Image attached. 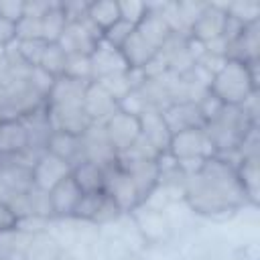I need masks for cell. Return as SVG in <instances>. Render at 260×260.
Returning a JSON list of instances; mask_svg holds the SVG:
<instances>
[{
    "instance_id": "1",
    "label": "cell",
    "mask_w": 260,
    "mask_h": 260,
    "mask_svg": "<svg viewBox=\"0 0 260 260\" xmlns=\"http://www.w3.org/2000/svg\"><path fill=\"white\" fill-rule=\"evenodd\" d=\"M183 201L193 213L205 217H225L248 205L236 173V162L223 156L203 160L187 175Z\"/></svg>"
},
{
    "instance_id": "2",
    "label": "cell",
    "mask_w": 260,
    "mask_h": 260,
    "mask_svg": "<svg viewBox=\"0 0 260 260\" xmlns=\"http://www.w3.org/2000/svg\"><path fill=\"white\" fill-rule=\"evenodd\" d=\"M203 128L211 140L215 156H223V158L236 162L238 148L242 146L246 136L254 128H258V122H254L242 106H221L205 122Z\"/></svg>"
},
{
    "instance_id": "3",
    "label": "cell",
    "mask_w": 260,
    "mask_h": 260,
    "mask_svg": "<svg viewBox=\"0 0 260 260\" xmlns=\"http://www.w3.org/2000/svg\"><path fill=\"white\" fill-rule=\"evenodd\" d=\"M207 91L223 106H242L254 91H258V61L240 63L225 59L211 75Z\"/></svg>"
},
{
    "instance_id": "4",
    "label": "cell",
    "mask_w": 260,
    "mask_h": 260,
    "mask_svg": "<svg viewBox=\"0 0 260 260\" xmlns=\"http://www.w3.org/2000/svg\"><path fill=\"white\" fill-rule=\"evenodd\" d=\"M167 152L179 162L185 175L193 173L203 160L215 156V150L211 146L209 136L205 134V128H187L173 132Z\"/></svg>"
},
{
    "instance_id": "5",
    "label": "cell",
    "mask_w": 260,
    "mask_h": 260,
    "mask_svg": "<svg viewBox=\"0 0 260 260\" xmlns=\"http://www.w3.org/2000/svg\"><path fill=\"white\" fill-rule=\"evenodd\" d=\"M130 219L146 246H160L173 234V225H171V217L167 215V209L160 211L140 203L130 211Z\"/></svg>"
},
{
    "instance_id": "6",
    "label": "cell",
    "mask_w": 260,
    "mask_h": 260,
    "mask_svg": "<svg viewBox=\"0 0 260 260\" xmlns=\"http://www.w3.org/2000/svg\"><path fill=\"white\" fill-rule=\"evenodd\" d=\"M104 193L116 201L122 213H130L134 207L140 205L138 189L130 175L120 167L118 158L112 165L104 167Z\"/></svg>"
},
{
    "instance_id": "7",
    "label": "cell",
    "mask_w": 260,
    "mask_h": 260,
    "mask_svg": "<svg viewBox=\"0 0 260 260\" xmlns=\"http://www.w3.org/2000/svg\"><path fill=\"white\" fill-rule=\"evenodd\" d=\"M102 126H104V132H106L112 148L116 150V154L126 152L140 138V120H138V116L126 114L122 110L114 112Z\"/></svg>"
},
{
    "instance_id": "8",
    "label": "cell",
    "mask_w": 260,
    "mask_h": 260,
    "mask_svg": "<svg viewBox=\"0 0 260 260\" xmlns=\"http://www.w3.org/2000/svg\"><path fill=\"white\" fill-rule=\"evenodd\" d=\"M100 41H102V32L87 18H83L79 22H67L57 45L67 55H91V51Z\"/></svg>"
},
{
    "instance_id": "9",
    "label": "cell",
    "mask_w": 260,
    "mask_h": 260,
    "mask_svg": "<svg viewBox=\"0 0 260 260\" xmlns=\"http://www.w3.org/2000/svg\"><path fill=\"white\" fill-rule=\"evenodd\" d=\"M228 24V14L223 10V4H207L193 26L189 28V37L201 45H209L213 41L223 39Z\"/></svg>"
},
{
    "instance_id": "10",
    "label": "cell",
    "mask_w": 260,
    "mask_h": 260,
    "mask_svg": "<svg viewBox=\"0 0 260 260\" xmlns=\"http://www.w3.org/2000/svg\"><path fill=\"white\" fill-rule=\"evenodd\" d=\"M118 162L134 181L138 195H140V203H142L146 199V195L158 185V158L118 156Z\"/></svg>"
},
{
    "instance_id": "11",
    "label": "cell",
    "mask_w": 260,
    "mask_h": 260,
    "mask_svg": "<svg viewBox=\"0 0 260 260\" xmlns=\"http://www.w3.org/2000/svg\"><path fill=\"white\" fill-rule=\"evenodd\" d=\"M32 171V185L43 191H51L59 181L71 175V165L51 152H43L30 167Z\"/></svg>"
},
{
    "instance_id": "12",
    "label": "cell",
    "mask_w": 260,
    "mask_h": 260,
    "mask_svg": "<svg viewBox=\"0 0 260 260\" xmlns=\"http://www.w3.org/2000/svg\"><path fill=\"white\" fill-rule=\"evenodd\" d=\"M89 63H91V81H100L104 77H110V75L128 71V65H126V61L122 57V51L120 49H114L104 39L91 51Z\"/></svg>"
},
{
    "instance_id": "13",
    "label": "cell",
    "mask_w": 260,
    "mask_h": 260,
    "mask_svg": "<svg viewBox=\"0 0 260 260\" xmlns=\"http://www.w3.org/2000/svg\"><path fill=\"white\" fill-rule=\"evenodd\" d=\"M138 120H140V136H142L158 154L167 152L173 132L169 130V126H167V122H165L162 110H158V108H148L146 112H142V114L138 116Z\"/></svg>"
},
{
    "instance_id": "14",
    "label": "cell",
    "mask_w": 260,
    "mask_h": 260,
    "mask_svg": "<svg viewBox=\"0 0 260 260\" xmlns=\"http://www.w3.org/2000/svg\"><path fill=\"white\" fill-rule=\"evenodd\" d=\"M83 112L91 124H104L114 112H118V100H114L98 81H89L83 95Z\"/></svg>"
},
{
    "instance_id": "15",
    "label": "cell",
    "mask_w": 260,
    "mask_h": 260,
    "mask_svg": "<svg viewBox=\"0 0 260 260\" xmlns=\"http://www.w3.org/2000/svg\"><path fill=\"white\" fill-rule=\"evenodd\" d=\"M28 150V132L22 118H6L0 124V160L14 158Z\"/></svg>"
},
{
    "instance_id": "16",
    "label": "cell",
    "mask_w": 260,
    "mask_h": 260,
    "mask_svg": "<svg viewBox=\"0 0 260 260\" xmlns=\"http://www.w3.org/2000/svg\"><path fill=\"white\" fill-rule=\"evenodd\" d=\"M49 122L53 130H63L75 136H81L89 126L91 120L83 112V106H49Z\"/></svg>"
},
{
    "instance_id": "17",
    "label": "cell",
    "mask_w": 260,
    "mask_h": 260,
    "mask_svg": "<svg viewBox=\"0 0 260 260\" xmlns=\"http://www.w3.org/2000/svg\"><path fill=\"white\" fill-rule=\"evenodd\" d=\"M162 116H165V122L171 132L205 126V118H203L197 102H175L162 110Z\"/></svg>"
},
{
    "instance_id": "18",
    "label": "cell",
    "mask_w": 260,
    "mask_h": 260,
    "mask_svg": "<svg viewBox=\"0 0 260 260\" xmlns=\"http://www.w3.org/2000/svg\"><path fill=\"white\" fill-rule=\"evenodd\" d=\"M81 197L79 187L75 185L73 177H65L63 181H59L51 191H49V199H51V209H53V217L57 219H69L73 215V209L77 205Z\"/></svg>"
},
{
    "instance_id": "19",
    "label": "cell",
    "mask_w": 260,
    "mask_h": 260,
    "mask_svg": "<svg viewBox=\"0 0 260 260\" xmlns=\"http://www.w3.org/2000/svg\"><path fill=\"white\" fill-rule=\"evenodd\" d=\"M89 81H77L71 77H55V83L47 95L49 106H83L85 87Z\"/></svg>"
},
{
    "instance_id": "20",
    "label": "cell",
    "mask_w": 260,
    "mask_h": 260,
    "mask_svg": "<svg viewBox=\"0 0 260 260\" xmlns=\"http://www.w3.org/2000/svg\"><path fill=\"white\" fill-rule=\"evenodd\" d=\"M45 152H51V154H55V156L67 160V162L73 167V165H77V162L83 160L81 136L63 132V130H53L51 136H49V140H47Z\"/></svg>"
},
{
    "instance_id": "21",
    "label": "cell",
    "mask_w": 260,
    "mask_h": 260,
    "mask_svg": "<svg viewBox=\"0 0 260 260\" xmlns=\"http://www.w3.org/2000/svg\"><path fill=\"white\" fill-rule=\"evenodd\" d=\"M63 254V246L49 232H41L30 236L20 260H61Z\"/></svg>"
},
{
    "instance_id": "22",
    "label": "cell",
    "mask_w": 260,
    "mask_h": 260,
    "mask_svg": "<svg viewBox=\"0 0 260 260\" xmlns=\"http://www.w3.org/2000/svg\"><path fill=\"white\" fill-rule=\"evenodd\" d=\"M236 173L240 179V185L244 189V195L248 199V205H258L260 201V173H258V156H244L236 160Z\"/></svg>"
},
{
    "instance_id": "23",
    "label": "cell",
    "mask_w": 260,
    "mask_h": 260,
    "mask_svg": "<svg viewBox=\"0 0 260 260\" xmlns=\"http://www.w3.org/2000/svg\"><path fill=\"white\" fill-rule=\"evenodd\" d=\"M122 57L128 65V69H144L154 57H156V49L152 45H148L134 28V32L130 35V39L124 43V47L120 49Z\"/></svg>"
},
{
    "instance_id": "24",
    "label": "cell",
    "mask_w": 260,
    "mask_h": 260,
    "mask_svg": "<svg viewBox=\"0 0 260 260\" xmlns=\"http://www.w3.org/2000/svg\"><path fill=\"white\" fill-rule=\"evenodd\" d=\"M71 177L81 193L104 191V167L93 160H81L71 167Z\"/></svg>"
},
{
    "instance_id": "25",
    "label": "cell",
    "mask_w": 260,
    "mask_h": 260,
    "mask_svg": "<svg viewBox=\"0 0 260 260\" xmlns=\"http://www.w3.org/2000/svg\"><path fill=\"white\" fill-rule=\"evenodd\" d=\"M30 236L14 225L0 230V260H20Z\"/></svg>"
},
{
    "instance_id": "26",
    "label": "cell",
    "mask_w": 260,
    "mask_h": 260,
    "mask_svg": "<svg viewBox=\"0 0 260 260\" xmlns=\"http://www.w3.org/2000/svg\"><path fill=\"white\" fill-rule=\"evenodd\" d=\"M87 20L104 32L112 24L120 20V10H118V0H98L87 4Z\"/></svg>"
},
{
    "instance_id": "27",
    "label": "cell",
    "mask_w": 260,
    "mask_h": 260,
    "mask_svg": "<svg viewBox=\"0 0 260 260\" xmlns=\"http://www.w3.org/2000/svg\"><path fill=\"white\" fill-rule=\"evenodd\" d=\"M67 26V18L59 2H53L51 8L41 16V39L47 43H57Z\"/></svg>"
},
{
    "instance_id": "28",
    "label": "cell",
    "mask_w": 260,
    "mask_h": 260,
    "mask_svg": "<svg viewBox=\"0 0 260 260\" xmlns=\"http://www.w3.org/2000/svg\"><path fill=\"white\" fill-rule=\"evenodd\" d=\"M223 10L228 14V18H232L234 22L248 26L258 22L260 18V4L256 0H238V2H228L223 4Z\"/></svg>"
},
{
    "instance_id": "29",
    "label": "cell",
    "mask_w": 260,
    "mask_h": 260,
    "mask_svg": "<svg viewBox=\"0 0 260 260\" xmlns=\"http://www.w3.org/2000/svg\"><path fill=\"white\" fill-rule=\"evenodd\" d=\"M65 63H67V53L57 43H47L37 67H41L43 71H47L53 77H61L65 71Z\"/></svg>"
},
{
    "instance_id": "30",
    "label": "cell",
    "mask_w": 260,
    "mask_h": 260,
    "mask_svg": "<svg viewBox=\"0 0 260 260\" xmlns=\"http://www.w3.org/2000/svg\"><path fill=\"white\" fill-rule=\"evenodd\" d=\"M104 199V191H95V193H81L75 209H73V215L71 219H77V221H89L93 219L100 203Z\"/></svg>"
},
{
    "instance_id": "31",
    "label": "cell",
    "mask_w": 260,
    "mask_h": 260,
    "mask_svg": "<svg viewBox=\"0 0 260 260\" xmlns=\"http://www.w3.org/2000/svg\"><path fill=\"white\" fill-rule=\"evenodd\" d=\"M65 77L77 79V81H91V63L89 55H67L65 63Z\"/></svg>"
},
{
    "instance_id": "32",
    "label": "cell",
    "mask_w": 260,
    "mask_h": 260,
    "mask_svg": "<svg viewBox=\"0 0 260 260\" xmlns=\"http://www.w3.org/2000/svg\"><path fill=\"white\" fill-rule=\"evenodd\" d=\"M118 10H120V20L132 26H138L142 18L148 14V4L140 0H122L118 2Z\"/></svg>"
},
{
    "instance_id": "33",
    "label": "cell",
    "mask_w": 260,
    "mask_h": 260,
    "mask_svg": "<svg viewBox=\"0 0 260 260\" xmlns=\"http://www.w3.org/2000/svg\"><path fill=\"white\" fill-rule=\"evenodd\" d=\"M47 47V41L43 39H32V41H16V51L20 55V59L28 65V67H37L41 57H43V51Z\"/></svg>"
},
{
    "instance_id": "34",
    "label": "cell",
    "mask_w": 260,
    "mask_h": 260,
    "mask_svg": "<svg viewBox=\"0 0 260 260\" xmlns=\"http://www.w3.org/2000/svg\"><path fill=\"white\" fill-rule=\"evenodd\" d=\"M122 215H124V213H122V209L116 205V201L104 193V199H102V203H100V207H98V211H95L91 223H93V225H110V223H114V221H120Z\"/></svg>"
},
{
    "instance_id": "35",
    "label": "cell",
    "mask_w": 260,
    "mask_h": 260,
    "mask_svg": "<svg viewBox=\"0 0 260 260\" xmlns=\"http://www.w3.org/2000/svg\"><path fill=\"white\" fill-rule=\"evenodd\" d=\"M134 28L136 26H132V24H128V22H124V20H118L116 24H112L110 28H106L104 32H102V39L108 43V45H112L114 49H122L124 47V43L130 39V35L134 32Z\"/></svg>"
},
{
    "instance_id": "36",
    "label": "cell",
    "mask_w": 260,
    "mask_h": 260,
    "mask_svg": "<svg viewBox=\"0 0 260 260\" xmlns=\"http://www.w3.org/2000/svg\"><path fill=\"white\" fill-rule=\"evenodd\" d=\"M16 39L18 41H32L41 39V18L24 16L16 22Z\"/></svg>"
},
{
    "instance_id": "37",
    "label": "cell",
    "mask_w": 260,
    "mask_h": 260,
    "mask_svg": "<svg viewBox=\"0 0 260 260\" xmlns=\"http://www.w3.org/2000/svg\"><path fill=\"white\" fill-rule=\"evenodd\" d=\"M0 18H6L16 24L20 18H24V2L22 0H0Z\"/></svg>"
},
{
    "instance_id": "38",
    "label": "cell",
    "mask_w": 260,
    "mask_h": 260,
    "mask_svg": "<svg viewBox=\"0 0 260 260\" xmlns=\"http://www.w3.org/2000/svg\"><path fill=\"white\" fill-rule=\"evenodd\" d=\"M16 39V24L6 20V18H0V45L2 47H8L12 45Z\"/></svg>"
},
{
    "instance_id": "39",
    "label": "cell",
    "mask_w": 260,
    "mask_h": 260,
    "mask_svg": "<svg viewBox=\"0 0 260 260\" xmlns=\"http://www.w3.org/2000/svg\"><path fill=\"white\" fill-rule=\"evenodd\" d=\"M14 223H16V217L12 215V211L6 205H2L0 207V230L2 228H8V225H14Z\"/></svg>"
},
{
    "instance_id": "40",
    "label": "cell",
    "mask_w": 260,
    "mask_h": 260,
    "mask_svg": "<svg viewBox=\"0 0 260 260\" xmlns=\"http://www.w3.org/2000/svg\"><path fill=\"white\" fill-rule=\"evenodd\" d=\"M4 120H6V114H4V110H2V108H0V124H2V122H4Z\"/></svg>"
}]
</instances>
